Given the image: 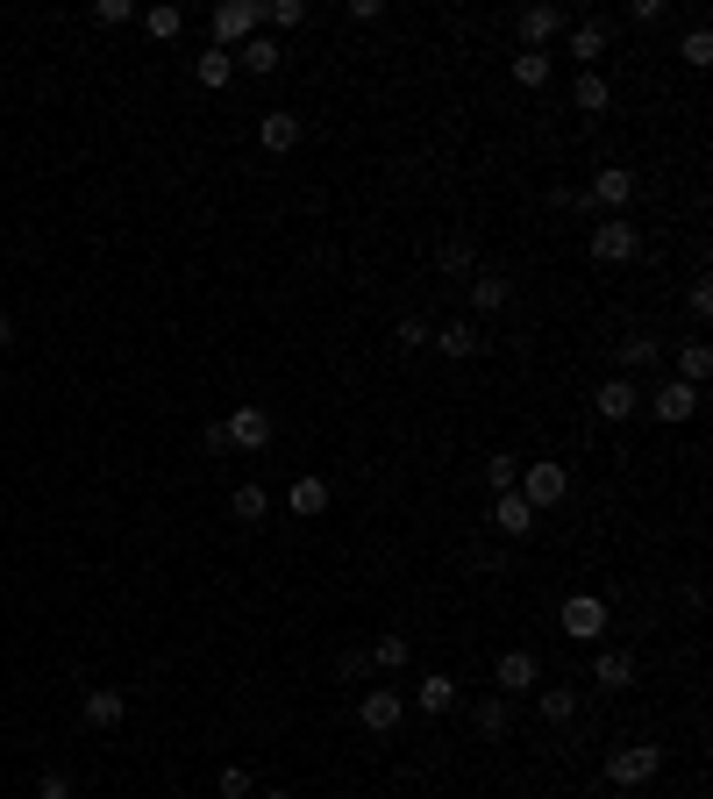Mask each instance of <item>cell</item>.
I'll list each match as a JSON object with an SVG mask.
<instances>
[{
	"instance_id": "6da1fadb",
	"label": "cell",
	"mask_w": 713,
	"mask_h": 799,
	"mask_svg": "<svg viewBox=\"0 0 713 799\" xmlns=\"http://www.w3.org/2000/svg\"><path fill=\"white\" fill-rule=\"evenodd\" d=\"M657 771H663V743H620V749H606V786H620V792L649 786Z\"/></svg>"
},
{
	"instance_id": "7a4b0ae2",
	"label": "cell",
	"mask_w": 713,
	"mask_h": 799,
	"mask_svg": "<svg viewBox=\"0 0 713 799\" xmlns=\"http://www.w3.org/2000/svg\"><path fill=\"white\" fill-rule=\"evenodd\" d=\"M585 250H593V264H635L642 258V229H635L628 215H606V222H593Z\"/></svg>"
},
{
	"instance_id": "3957f363",
	"label": "cell",
	"mask_w": 713,
	"mask_h": 799,
	"mask_svg": "<svg viewBox=\"0 0 713 799\" xmlns=\"http://www.w3.org/2000/svg\"><path fill=\"white\" fill-rule=\"evenodd\" d=\"M514 493H521V500L536 507V515H542V507H564L571 472H564L557 457H536V464H521V486H514Z\"/></svg>"
},
{
	"instance_id": "277c9868",
	"label": "cell",
	"mask_w": 713,
	"mask_h": 799,
	"mask_svg": "<svg viewBox=\"0 0 713 799\" xmlns=\"http://www.w3.org/2000/svg\"><path fill=\"white\" fill-rule=\"evenodd\" d=\"M557 622H564V636H571V643H599L614 614H606V600H599V593H571L564 607H557Z\"/></svg>"
},
{
	"instance_id": "5b68a950",
	"label": "cell",
	"mask_w": 713,
	"mask_h": 799,
	"mask_svg": "<svg viewBox=\"0 0 713 799\" xmlns=\"http://www.w3.org/2000/svg\"><path fill=\"white\" fill-rule=\"evenodd\" d=\"M642 407L663 421V429H678V421H692L700 414V386H685V379H663V386H649Z\"/></svg>"
},
{
	"instance_id": "8992f818",
	"label": "cell",
	"mask_w": 713,
	"mask_h": 799,
	"mask_svg": "<svg viewBox=\"0 0 713 799\" xmlns=\"http://www.w3.org/2000/svg\"><path fill=\"white\" fill-rule=\"evenodd\" d=\"M257 29H264V8H250V0H229V8H215V51H242Z\"/></svg>"
},
{
	"instance_id": "52a82bcc",
	"label": "cell",
	"mask_w": 713,
	"mask_h": 799,
	"mask_svg": "<svg viewBox=\"0 0 713 799\" xmlns=\"http://www.w3.org/2000/svg\"><path fill=\"white\" fill-rule=\"evenodd\" d=\"M493 685H499V700H514V692H536V685H542V657H536V650H499Z\"/></svg>"
},
{
	"instance_id": "ba28073f",
	"label": "cell",
	"mask_w": 713,
	"mask_h": 799,
	"mask_svg": "<svg viewBox=\"0 0 713 799\" xmlns=\"http://www.w3.org/2000/svg\"><path fill=\"white\" fill-rule=\"evenodd\" d=\"M222 435H229V450H271V414L257 400H242L229 421H222Z\"/></svg>"
},
{
	"instance_id": "9c48e42d",
	"label": "cell",
	"mask_w": 713,
	"mask_h": 799,
	"mask_svg": "<svg viewBox=\"0 0 713 799\" xmlns=\"http://www.w3.org/2000/svg\"><path fill=\"white\" fill-rule=\"evenodd\" d=\"M300 115H285V108H271V115H257V150H264V158H293L300 150Z\"/></svg>"
},
{
	"instance_id": "30bf717a",
	"label": "cell",
	"mask_w": 713,
	"mask_h": 799,
	"mask_svg": "<svg viewBox=\"0 0 713 799\" xmlns=\"http://www.w3.org/2000/svg\"><path fill=\"white\" fill-rule=\"evenodd\" d=\"M357 721H364V728H371V735H392V728H400V721H407V700H400V692H392V685H371V692H364V700H357Z\"/></svg>"
},
{
	"instance_id": "8fae6325",
	"label": "cell",
	"mask_w": 713,
	"mask_h": 799,
	"mask_svg": "<svg viewBox=\"0 0 713 799\" xmlns=\"http://www.w3.org/2000/svg\"><path fill=\"white\" fill-rule=\"evenodd\" d=\"M585 201H593V207H606V215H620V207L635 201V172H628V164H606V172L593 179V186H585Z\"/></svg>"
},
{
	"instance_id": "7c38bea8",
	"label": "cell",
	"mask_w": 713,
	"mask_h": 799,
	"mask_svg": "<svg viewBox=\"0 0 713 799\" xmlns=\"http://www.w3.org/2000/svg\"><path fill=\"white\" fill-rule=\"evenodd\" d=\"M429 350H443V357H478L485 350V336H478V322H443V328H429Z\"/></svg>"
},
{
	"instance_id": "4fadbf2b",
	"label": "cell",
	"mask_w": 713,
	"mask_h": 799,
	"mask_svg": "<svg viewBox=\"0 0 713 799\" xmlns=\"http://www.w3.org/2000/svg\"><path fill=\"white\" fill-rule=\"evenodd\" d=\"M593 407H599L606 421H628V414H642V386H635V379H620V371H614V379H606L599 393H593Z\"/></svg>"
},
{
	"instance_id": "5bb4252c",
	"label": "cell",
	"mask_w": 713,
	"mask_h": 799,
	"mask_svg": "<svg viewBox=\"0 0 713 799\" xmlns=\"http://www.w3.org/2000/svg\"><path fill=\"white\" fill-rule=\"evenodd\" d=\"M457 700H464V685H457L450 671H429V678L414 685V706H421V714H435V721H443V714H450Z\"/></svg>"
},
{
	"instance_id": "9a60e30c",
	"label": "cell",
	"mask_w": 713,
	"mask_h": 799,
	"mask_svg": "<svg viewBox=\"0 0 713 799\" xmlns=\"http://www.w3.org/2000/svg\"><path fill=\"white\" fill-rule=\"evenodd\" d=\"M236 57V72H257V79H271V72L285 65V51H279V36H264V29H257L250 43H242V51H229Z\"/></svg>"
},
{
	"instance_id": "2e32d148",
	"label": "cell",
	"mask_w": 713,
	"mask_h": 799,
	"mask_svg": "<svg viewBox=\"0 0 713 799\" xmlns=\"http://www.w3.org/2000/svg\"><path fill=\"white\" fill-rule=\"evenodd\" d=\"M493 529H499V536H514V542H521L528 529H536V507H528V500H521V493H493Z\"/></svg>"
},
{
	"instance_id": "e0dca14e",
	"label": "cell",
	"mask_w": 713,
	"mask_h": 799,
	"mask_svg": "<svg viewBox=\"0 0 713 799\" xmlns=\"http://www.w3.org/2000/svg\"><path fill=\"white\" fill-rule=\"evenodd\" d=\"M79 714H86V728H121V721H129V700H121L115 685H94Z\"/></svg>"
},
{
	"instance_id": "ac0fdd59",
	"label": "cell",
	"mask_w": 713,
	"mask_h": 799,
	"mask_svg": "<svg viewBox=\"0 0 713 799\" xmlns=\"http://www.w3.org/2000/svg\"><path fill=\"white\" fill-rule=\"evenodd\" d=\"M593 685H599V692H628V685H635V657H628V650H599V657H593Z\"/></svg>"
},
{
	"instance_id": "d6986e66",
	"label": "cell",
	"mask_w": 713,
	"mask_h": 799,
	"mask_svg": "<svg viewBox=\"0 0 713 799\" xmlns=\"http://www.w3.org/2000/svg\"><path fill=\"white\" fill-rule=\"evenodd\" d=\"M557 29H564V8H521V43L528 51H550Z\"/></svg>"
},
{
	"instance_id": "ffe728a7",
	"label": "cell",
	"mask_w": 713,
	"mask_h": 799,
	"mask_svg": "<svg viewBox=\"0 0 713 799\" xmlns=\"http://www.w3.org/2000/svg\"><path fill=\"white\" fill-rule=\"evenodd\" d=\"M571 108H579V115H606V108H614L606 72H579V79H571Z\"/></svg>"
},
{
	"instance_id": "44dd1931",
	"label": "cell",
	"mask_w": 713,
	"mask_h": 799,
	"mask_svg": "<svg viewBox=\"0 0 713 799\" xmlns=\"http://www.w3.org/2000/svg\"><path fill=\"white\" fill-rule=\"evenodd\" d=\"M663 357V343L649 336V328H635L628 343H614V365H620V379H628V371H642V365H657Z\"/></svg>"
},
{
	"instance_id": "7402d4cb",
	"label": "cell",
	"mask_w": 713,
	"mask_h": 799,
	"mask_svg": "<svg viewBox=\"0 0 713 799\" xmlns=\"http://www.w3.org/2000/svg\"><path fill=\"white\" fill-rule=\"evenodd\" d=\"M606 22H579L571 29V57H579V72H599V57H606Z\"/></svg>"
},
{
	"instance_id": "603a6c76",
	"label": "cell",
	"mask_w": 713,
	"mask_h": 799,
	"mask_svg": "<svg viewBox=\"0 0 713 799\" xmlns=\"http://www.w3.org/2000/svg\"><path fill=\"white\" fill-rule=\"evenodd\" d=\"M536 706H542L550 728H571V721H579V692L571 685H536Z\"/></svg>"
},
{
	"instance_id": "cb8c5ba5",
	"label": "cell",
	"mask_w": 713,
	"mask_h": 799,
	"mask_svg": "<svg viewBox=\"0 0 713 799\" xmlns=\"http://www.w3.org/2000/svg\"><path fill=\"white\" fill-rule=\"evenodd\" d=\"M507 300H514L507 271H472V307H478V314H499Z\"/></svg>"
},
{
	"instance_id": "d4e9b609",
	"label": "cell",
	"mask_w": 713,
	"mask_h": 799,
	"mask_svg": "<svg viewBox=\"0 0 713 799\" xmlns=\"http://www.w3.org/2000/svg\"><path fill=\"white\" fill-rule=\"evenodd\" d=\"M193 79H201L207 94H222V86L236 79V57H229V51H215V43H207V51L193 57Z\"/></svg>"
},
{
	"instance_id": "484cf974",
	"label": "cell",
	"mask_w": 713,
	"mask_h": 799,
	"mask_svg": "<svg viewBox=\"0 0 713 799\" xmlns=\"http://www.w3.org/2000/svg\"><path fill=\"white\" fill-rule=\"evenodd\" d=\"M472 721H478V735H507L514 728V706L499 700V692H485V700L472 706Z\"/></svg>"
},
{
	"instance_id": "4316f807",
	"label": "cell",
	"mask_w": 713,
	"mask_h": 799,
	"mask_svg": "<svg viewBox=\"0 0 713 799\" xmlns=\"http://www.w3.org/2000/svg\"><path fill=\"white\" fill-rule=\"evenodd\" d=\"M285 507H293V515H322V507H328V478H293Z\"/></svg>"
},
{
	"instance_id": "83f0119b",
	"label": "cell",
	"mask_w": 713,
	"mask_h": 799,
	"mask_svg": "<svg viewBox=\"0 0 713 799\" xmlns=\"http://www.w3.org/2000/svg\"><path fill=\"white\" fill-rule=\"evenodd\" d=\"M136 22H143V36H150V43H172L179 29H186V14H179V8H143Z\"/></svg>"
},
{
	"instance_id": "f1b7e54d",
	"label": "cell",
	"mask_w": 713,
	"mask_h": 799,
	"mask_svg": "<svg viewBox=\"0 0 713 799\" xmlns=\"http://www.w3.org/2000/svg\"><path fill=\"white\" fill-rule=\"evenodd\" d=\"M229 515H236V521H264V515H271V493H264V486H236V493H229Z\"/></svg>"
},
{
	"instance_id": "f546056e",
	"label": "cell",
	"mask_w": 713,
	"mask_h": 799,
	"mask_svg": "<svg viewBox=\"0 0 713 799\" xmlns=\"http://www.w3.org/2000/svg\"><path fill=\"white\" fill-rule=\"evenodd\" d=\"M407 657H414V650H407V636H378L371 643V671H386V678L407 671Z\"/></svg>"
},
{
	"instance_id": "4dcf8cb0",
	"label": "cell",
	"mask_w": 713,
	"mask_h": 799,
	"mask_svg": "<svg viewBox=\"0 0 713 799\" xmlns=\"http://www.w3.org/2000/svg\"><path fill=\"white\" fill-rule=\"evenodd\" d=\"M550 51H521V57H514V79H521V86H550Z\"/></svg>"
},
{
	"instance_id": "1f68e13d",
	"label": "cell",
	"mask_w": 713,
	"mask_h": 799,
	"mask_svg": "<svg viewBox=\"0 0 713 799\" xmlns=\"http://www.w3.org/2000/svg\"><path fill=\"white\" fill-rule=\"evenodd\" d=\"M706 371H713V350H706V343H685V350H678V379H685V386H700Z\"/></svg>"
},
{
	"instance_id": "d6a6232c",
	"label": "cell",
	"mask_w": 713,
	"mask_h": 799,
	"mask_svg": "<svg viewBox=\"0 0 713 799\" xmlns=\"http://www.w3.org/2000/svg\"><path fill=\"white\" fill-rule=\"evenodd\" d=\"M678 57H685V65H692V72H706V65H713V36H706V29H700V22H692V29H685V43H678Z\"/></svg>"
},
{
	"instance_id": "836d02e7",
	"label": "cell",
	"mask_w": 713,
	"mask_h": 799,
	"mask_svg": "<svg viewBox=\"0 0 713 799\" xmlns=\"http://www.w3.org/2000/svg\"><path fill=\"white\" fill-rule=\"evenodd\" d=\"M392 350H429V322H421V314H400V322H392Z\"/></svg>"
},
{
	"instance_id": "e575fe53",
	"label": "cell",
	"mask_w": 713,
	"mask_h": 799,
	"mask_svg": "<svg viewBox=\"0 0 713 799\" xmlns=\"http://www.w3.org/2000/svg\"><path fill=\"white\" fill-rule=\"evenodd\" d=\"M485 486L514 493V486H521V457H485Z\"/></svg>"
},
{
	"instance_id": "d590c367",
	"label": "cell",
	"mask_w": 713,
	"mask_h": 799,
	"mask_svg": "<svg viewBox=\"0 0 713 799\" xmlns=\"http://www.w3.org/2000/svg\"><path fill=\"white\" fill-rule=\"evenodd\" d=\"M264 36H279V29H300V22H307V8H300V0H271V8H264Z\"/></svg>"
},
{
	"instance_id": "8d00e7d4",
	"label": "cell",
	"mask_w": 713,
	"mask_h": 799,
	"mask_svg": "<svg viewBox=\"0 0 713 799\" xmlns=\"http://www.w3.org/2000/svg\"><path fill=\"white\" fill-rule=\"evenodd\" d=\"M435 264H443V279H472V244H443Z\"/></svg>"
},
{
	"instance_id": "74e56055",
	"label": "cell",
	"mask_w": 713,
	"mask_h": 799,
	"mask_svg": "<svg viewBox=\"0 0 713 799\" xmlns=\"http://www.w3.org/2000/svg\"><path fill=\"white\" fill-rule=\"evenodd\" d=\"M215 792H222V799H250V771H242V764H229V771L215 778Z\"/></svg>"
},
{
	"instance_id": "f35d334b",
	"label": "cell",
	"mask_w": 713,
	"mask_h": 799,
	"mask_svg": "<svg viewBox=\"0 0 713 799\" xmlns=\"http://www.w3.org/2000/svg\"><path fill=\"white\" fill-rule=\"evenodd\" d=\"M94 22H100V29H121V22H136V8H129V0H100Z\"/></svg>"
},
{
	"instance_id": "ab89813d",
	"label": "cell",
	"mask_w": 713,
	"mask_h": 799,
	"mask_svg": "<svg viewBox=\"0 0 713 799\" xmlns=\"http://www.w3.org/2000/svg\"><path fill=\"white\" fill-rule=\"evenodd\" d=\"M364 671H371V650H343V657H336V678H350V685H357Z\"/></svg>"
},
{
	"instance_id": "60d3db41",
	"label": "cell",
	"mask_w": 713,
	"mask_h": 799,
	"mask_svg": "<svg viewBox=\"0 0 713 799\" xmlns=\"http://www.w3.org/2000/svg\"><path fill=\"white\" fill-rule=\"evenodd\" d=\"M550 201H557V207H564V215H593V201H585V186H557V193H550Z\"/></svg>"
},
{
	"instance_id": "b9f144b4",
	"label": "cell",
	"mask_w": 713,
	"mask_h": 799,
	"mask_svg": "<svg viewBox=\"0 0 713 799\" xmlns=\"http://www.w3.org/2000/svg\"><path fill=\"white\" fill-rule=\"evenodd\" d=\"M36 799H72V778L65 771H43L36 778Z\"/></svg>"
},
{
	"instance_id": "7bdbcfd3",
	"label": "cell",
	"mask_w": 713,
	"mask_h": 799,
	"mask_svg": "<svg viewBox=\"0 0 713 799\" xmlns=\"http://www.w3.org/2000/svg\"><path fill=\"white\" fill-rule=\"evenodd\" d=\"M692 314H713V279H692Z\"/></svg>"
},
{
	"instance_id": "ee69618b",
	"label": "cell",
	"mask_w": 713,
	"mask_h": 799,
	"mask_svg": "<svg viewBox=\"0 0 713 799\" xmlns=\"http://www.w3.org/2000/svg\"><path fill=\"white\" fill-rule=\"evenodd\" d=\"M0 350H14V314L0 307Z\"/></svg>"
},
{
	"instance_id": "f6af8a7d",
	"label": "cell",
	"mask_w": 713,
	"mask_h": 799,
	"mask_svg": "<svg viewBox=\"0 0 713 799\" xmlns=\"http://www.w3.org/2000/svg\"><path fill=\"white\" fill-rule=\"evenodd\" d=\"M264 799H293V792H264Z\"/></svg>"
}]
</instances>
